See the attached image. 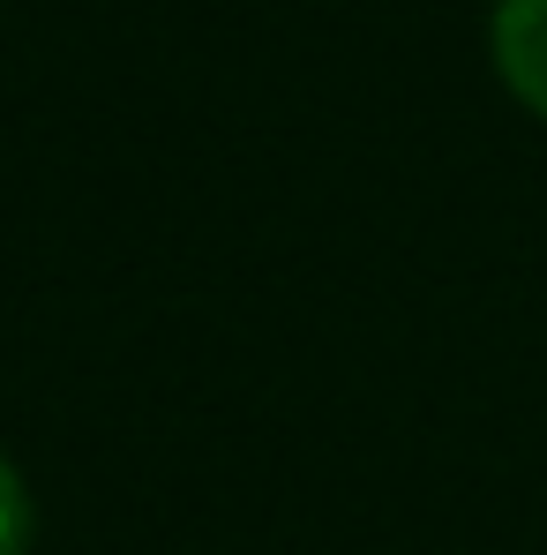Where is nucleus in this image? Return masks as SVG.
<instances>
[{
  "label": "nucleus",
  "instance_id": "obj_2",
  "mask_svg": "<svg viewBox=\"0 0 547 555\" xmlns=\"http://www.w3.org/2000/svg\"><path fill=\"white\" fill-rule=\"evenodd\" d=\"M30 526H38V511H30V488H23L15 459L0 451V555H23V548H30Z\"/></svg>",
  "mask_w": 547,
  "mask_h": 555
},
{
  "label": "nucleus",
  "instance_id": "obj_1",
  "mask_svg": "<svg viewBox=\"0 0 547 555\" xmlns=\"http://www.w3.org/2000/svg\"><path fill=\"white\" fill-rule=\"evenodd\" d=\"M495 68L547 120V0H495Z\"/></svg>",
  "mask_w": 547,
  "mask_h": 555
}]
</instances>
